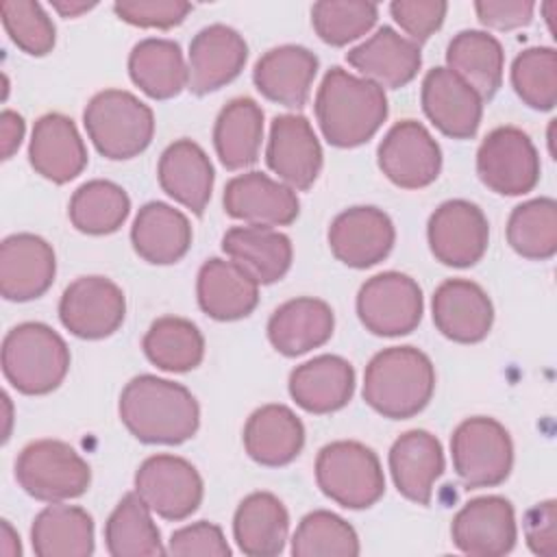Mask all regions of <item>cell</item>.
Returning <instances> with one entry per match:
<instances>
[{
	"label": "cell",
	"mask_w": 557,
	"mask_h": 557,
	"mask_svg": "<svg viewBox=\"0 0 557 557\" xmlns=\"http://www.w3.org/2000/svg\"><path fill=\"white\" fill-rule=\"evenodd\" d=\"M120 420L144 444H183L200 426L196 396L181 383L154 374L133 376L120 394Z\"/></svg>",
	"instance_id": "obj_1"
},
{
	"label": "cell",
	"mask_w": 557,
	"mask_h": 557,
	"mask_svg": "<svg viewBox=\"0 0 557 557\" xmlns=\"http://www.w3.org/2000/svg\"><path fill=\"white\" fill-rule=\"evenodd\" d=\"M315 117L324 139L337 148L366 144L387 117V96L370 78L331 67L315 94Z\"/></svg>",
	"instance_id": "obj_2"
},
{
	"label": "cell",
	"mask_w": 557,
	"mask_h": 557,
	"mask_svg": "<svg viewBox=\"0 0 557 557\" xmlns=\"http://www.w3.org/2000/svg\"><path fill=\"white\" fill-rule=\"evenodd\" d=\"M435 392V368L416 346L379 350L363 372V400L383 418L405 420L420 413Z\"/></svg>",
	"instance_id": "obj_3"
},
{
	"label": "cell",
	"mask_w": 557,
	"mask_h": 557,
	"mask_svg": "<svg viewBox=\"0 0 557 557\" xmlns=\"http://www.w3.org/2000/svg\"><path fill=\"white\" fill-rule=\"evenodd\" d=\"M70 370L65 339L44 322H22L2 339L4 379L26 396L57 389Z\"/></svg>",
	"instance_id": "obj_4"
},
{
	"label": "cell",
	"mask_w": 557,
	"mask_h": 557,
	"mask_svg": "<svg viewBox=\"0 0 557 557\" xmlns=\"http://www.w3.org/2000/svg\"><path fill=\"white\" fill-rule=\"evenodd\" d=\"M85 131L96 150L113 161L144 152L154 135V113L126 89L98 91L83 111Z\"/></svg>",
	"instance_id": "obj_5"
},
{
	"label": "cell",
	"mask_w": 557,
	"mask_h": 557,
	"mask_svg": "<svg viewBox=\"0 0 557 557\" xmlns=\"http://www.w3.org/2000/svg\"><path fill=\"white\" fill-rule=\"evenodd\" d=\"M315 481L326 498L346 509H368L385 494L376 453L355 440H337L320 448Z\"/></svg>",
	"instance_id": "obj_6"
},
{
	"label": "cell",
	"mask_w": 557,
	"mask_h": 557,
	"mask_svg": "<svg viewBox=\"0 0 557 557\" xmlns=\"http://www.w3.org/2000/svg\"><path fill=\"white\" fill-rule=\"evenodd\" d=\"M15 479L28 496L44 503H63L87 492L91 468L67 442L35 440L17 455Z\"/></svg>",
	"instance_id": "obj_7"
},
{
	"label": "cell",
	"mask_w": 557,
	"mask_h": 557,
	"mask_svg": "<svg viewBox=\"0 0 557 557\" xmlns=\"http://www.w3.org/2000/svg\"><path fill=\"white\" fill-rule=\"evenodd\" d=\"M453 470L470 487L500 485L513 466V444L509 431L494 418L474 416L457 424L450 435Z\"/></svg>",
	"instance_id": "obj_8"
},
{
	"label": "cell",
	"mask_w": 557,
	"mask_h": 557,
	"mask_svg": "<svg viewBox=\"0 0 557 557\" xmlns=\"http://www.w3.org/2000/svg\"><path fill=\"white\" fill-rule=\"evenodd\" d=\"M540 170L537 148L518 126H498L479 144L476 174L500 196L529 194L540 181Z\"/></svg>",
	"instance_id": "obj_9"
},
{
	"label": "cell",
	"mask_w": 557,
	"mask_h": 557,
	"mask_svg": "<svg viewBox=\"0 0 557 557\" xmlns=\"http://www.w3.org/2000/svg\"><path fill=\"white\" fill-rule=\"evenodd\" d=\"M422 311L420 285L409 274L396 270L370 276L357 294V315L374 335H407L420 324Z\"/></svg>",
	"instance_id": "obj_10"
},
{
	"label": "cell",
	"mask_w": 557,
	"mask_h": 557,
	"mask_svg": "<svg viewBox=\"0 0 557 557\" xmlns=\"http://www.w3.org/2000/svg\"><path fill=\"white\" fill-rule=\"evenodd\" d=\"M135 492L163 520H185L202 503V476L178 455L159 453L144 459L135 472Z\"/></svg>",
	"instance_id": "obj_11"
},
{
	"label": "cell",
	"mask_w": 557,
	"mask_h": 557,
	"mask_svg": "<svg viewBox=\"0 0 557 557\" xmlns=\"http://www.w3.org/2000/svg\"><path fill=\"white\" fill-rule=\"evenodd\" d=\"M126 315V298L117 283L107 276H78L59 300L61 324L81 339L113 335Z\"/></svg>",
	"instance_id": "obj_12"
},
{
	"label": "cell",
	"mask_w": 557,
	"mask_h": 557,
	"mask_svg": "<svg viewBox=\"0 0 557 557\" xmlns=\"http://www.w3.org/2000/svg\"><path fill=\"white\" fill-rule=\"evenodd\" d=\"M426 239L433 257L450 268H470L483 259L490 224L479 205L455 198L442 202L429 218Z\"/></svg>",
	"instance_id": "obj_13"
},
{
	"label": "cell",
	"mask_w": 557,
	"mask_h": 557,
	"mask_svg": "<svg viewBox=\"0 0 557 557\" xmlns=\"http://www.w3.org/2000/svg\"><path fill=\"white\" fill-rule=\"evenodd\" d=\"M381 172L403 189L431 185L442 170V148L418 120L396 122L379 144Z\"/></svg>",
	"instance_id": "obj_14"
},
{
	"label": "cell",
	"mask_w": 557,
	"mask_h": 557,
	"mask_svg": "<svg viewBox=\"0 0 557 557\" xmlns=\"http://www.w3.org/2000/svg\"><path fill=\"white\" fill-rule=\"evenodd\" d=\"M450 537L472 557L507 555L518 540L513 505L496 494L468 500L453 518Z\"/></svg>",
	"instance_id": "obj_15"
},
{
	"label": "cell",
	"mask_w": 557,
	"mask_h": 557,
	"mask_svg": "<svg viewBox=\"0 0 557 557\" xmlns=\"http://www.w3.org/2000/svg\"><path fill=\"white\" fill-rule=\"evenodd\" d=\"M392 218L372 205H357L337 213L329 226V248L348 268H370L394 248Z\"/></svg>",
	"instance_id": "obj_16"
},
{
	"label": "cell",
	"mask_w": 557,
	"mask_h": 557,
	"mask_svg": "<svg viewBox=\"0 0 557 557\" xmlns=\"http://www.w3.org/2000/svg\"><path fill=\"white\" fill-rule=\"evenodd\" d=\"M222 205L231 218L252 226H287L300 213L296 189L259 170L233 176L224 187Z\"/></svg>",
	"instance_id": "obj_17"
},
{
	"label": "cell",
	"mask_w": 557,
	"mask_h": 557,
	"mask_svg": "<svg viewBox=\"0 0 557 557\" xmlns=\"http://www.w3.org/2000/svg\"><path fill=\"white\" fill-rule=\"evenodd\" d=\"M268 168L292 189H309L322 170V146L311 122L300 113H283L272 120Z\"/></svg>",
	"instance_id": "obj_18"
},
{
	"label": "cell",
	"mask_w": 557,
	"mask_h": 557,
	"mask_svg": "<svg viewBox=\"0 0 557 557\" xmlns=\"http://www.w3.org/2000/svg\"><path fill=\"white\" fill-rule=\"evenodd\" d=\"M248 59L244 37L226 24H209L200 28L187 52V89L196 96L211 94L239 76Z\"/></svg>",
	"instance_id": "obj_19"
},
{
	"label": "cell",
	"mask_w": 557,
	"mask_h": 557,
	"mask_svg": "<svg viewBox=\"0 0 557 557\" xmlns=\"http://www.w3.org/2000/svg\"><path fill=\"white\" fill-rule=\"evenodd\" d=\"M420 100L426 117L453 139H470L483 117V98L453 70L437 65L422 78Z\"/></svg>",
	"instance_id": "obj_20"
},
{
	"label": "cell",
	"mask_w": 557,
	"mask_h": 557,
	"mask_svg": "<svg viewBox=\"0 0 557 557\" xmlns=\"http://www.w3.org/2000/svg\"><path fill=\"white\" fill-rule=\"evenodd\" d=\"M57 274L52 246L33 233H15L0 244V292L7 300L26 302L44 296Z\"/></svg>",
	"instance_id": "obj_21"
},
{
	"label": "cell",
	"mask_w": 557,
	"mask_h": 557,
	"mask_svg": "<svg viewBox=\"0 0 557 557\" xmlns=\"http://www.w3.org/2000/svg\"><path fill=\"white\" fill-rule=\"evenodd\" d=\"M433 324L459 344H476L487 337L494 322V305L487 292L468 278H446L431 300Z\"/></svg>",
	"instance_id": "obj_22"
},
{
	"label": "cell",
	"mask_w": 557,
	"mask_h": 557,
	"mask_svg": "<svg viewBox=\"0 0 557 557\" xmlns=\"http://www.w3.org/2000/svg\"><path fill=\"white\" fill-rule=\"evenodd\" d=\"M346 61L363 76L383 89H398L418 76L422 50L409 37H403L392 26L376 28L359 46L346 52Z\"/></svg>",
	"instance_id": "obj_23"
},
{
	"label": "cell",
	"mask_w": 557,
	"mask_h": 557,
	"mask_svg": "<svg viewBox=\"0 0 557 557\" xmlns=\"http://www.w3.org/2000/svg\"><path fill=\"white\" fill-rule=\"evenodd\" d=\"M318 65V57L309 48L283 44L270 48L257 59L252 81L268 100L289 109H300L311 94Z\"/></svg>",
	"instance_id": "obj_24"
},
{
	"label": "cell",
	"mask_w": 557,
	"mask_h": 557,
	"mask_svg": "<svg viewBox=\"0 0 557 557\" xmlns=\"http://www.w3.org/2000/svg\"><path fill=\"white\" fill-rule=\"evenodd\" d=\"M28 161L37 174L52 183L63 185L76 178L87 165V148L72 117L63 113L41 115L30 133Z\"/></svg>",
	"instance_id": "obj_25"
},
{
	"label": "cell",
	"mask_w": 557,
	"mask_h": 557,
	"mask_svg": "<svg viewBox=\"0 0 557 557\" xmlns=\"http://www.w3.org/2000/svg\"><path fill=\"white\" fill-rule=\"evenodd\" d=\"M200 309L220 322L246 318L259 302V283L233 259H207L196 278Z\"/></svg>",
	"instance_id": "obj_26"
},
{
	"label": "cell",
	"mask_w": 557,
	"mask_h": 557,
	"mask_svg": "<svg viewBox=\"0 0 557 557\" xmlns=\"http://www.w3.org/2000/svg\"><path fill=\"white\" fill-rule=\"evenodd\" d=\"M289 396L309 413H333L346 407L355 392V368L339 355H318L289 374Z\"/></svg>",
	"instance_id": "obj_27"
},
{
	"label": "cell",
	"mask_w": 557,
	"mask_h": 557,
	"mask_svg": "<svg viewBox=\"0 0 557 557\" xmlns=\"http://www.w3.org/2000/svg\"><path fill=\"white\" fill-rule=\"evenodd\" d=\"M335 329L329 302L300 296L278 305L268 320V339L285 357H298L326 344Z\"/></svg>",
	"instance_id": "obj_28"
},
{
	"label": "cell",
	"mask_w": 557,
	"mask_h": 557,
	"mask_svg": "<svg viewBox=\"0 0 557 557\" xmlns=\"http://www.w3.org/2000/svg\"><path fill=\"white\" fill-rule=\"evenodd\" d=\"M389 472L396 490L418 505H429L433 485L444 472V450L440 440L424 431H405L389 448Z\"/></svg>",
	"instance_id": "obj_29"
},
{
	"label": "cell",
	"mask_w": 557,
	"mask_h": 557,
	"mask_svg": "<svg viewBox=\"0 0 557 557\" xmlns=\"http://www.w3.org/2000/svg\"><path fill=\"white\" fill-rule=\"evenodd\" d=\"M157 178L161 189L194 211L202 215L211 200L215 172L207 152L191 139L183 137L172 141L159 157Z\"/></svg>",
	"instance_id": "obj_30"
},
{
	"label": "cell",
	"mask_w": 557,
	"mask_h": 557,
	"mask_svg": "<svg viewBox=\"0 0 557 557\" xmlns=\"http://www.w3.org/2000/svg\"><path fill=\"white\" fill-rule=\"evenodd\" d=\"M131 244L144 261L170 265L187 255L191 246V224L181 209L150 200L139 207L133 220Z\"/></svg>",
	"instance_id": "obj_31"
},
{
	"label": "cell",
	"mask_w": 557,
	"mask_h": 557,
	"mask_svg": "<svg viewBox=\"0 0 557 557\" xmlns=\"http://www.w3.org/2000/svg\"><path fill=\"white\" fill-rule=\"evenodd\" d=\"M242 440L252 461L278 468L300 455L305 446V426L289 407L270 403L250 413Z\"/></svg>",
	"instance_id": "obj_32"
},
{
	"label": "cell",
	"mask_w": 557,
	"mask_h": 557,
	"mask_svg": "<svg viewBox=\"0 0 557 557\" xmlns=\"http://www.w3.org/2000/svg\"><path fill=\"white\" fill-rule=\"evenodd\" d=\"M222 250L259 285L283 278L292 265V239L272 226H233L222 235Z\"/></svg>",
	"instance_id": "obj_33"
},
{
	"label": "cell",
	"mask_w": 557,
	"mask_h": 557,
	"mask_svg": "<svg viewBox=\"0 0 557 557\" xmlns=\"http://www.w3.org/2000/svg\"><path fill=\"white\" fill-rule=\"evenodd\" d=\"M289 533V513L272 492H252L235 509L233 537L244 555L274 557L283 553Z\"/></svg>",
	"instance_id": "obj_34"
},
{
	"label": "cell",
	"mask_w": 557,
	"mask_h": 557,
	"mask_svg": "<svg viewBox=\"0 0 557 557\" xmlns=\"http://www.w3.org/2000/svg\"><path fill=\"white\" fill-rule=\"evenodd\" d=\"M131 81L150 98L168 100L178 96L189 81L187 63L174 39L146 37L128 54Z\"/></svg>",
	"instance_id": "obj_35"
},
{
	"label": "cell",
	"mask_w": 557,
	"mask_h": 557,
	"mask_svg": "<svg viewBox=\"0 0 557 557\" xmlns=\"http://www.w3.org/2000/svg\"><path fill=\"white\" fill-rule=\"evenodd\" d=\"M263 109L248 96L228 100L213 124V146L226 170H244L259 159Z\"/></svg>",
	"instance_id": "obj_36"
},
{
	"label": "cell",
	"mask_w": 557,
	"mask_h": 557,
	"mask_svg": "<svg viewBox=\"0 0 557 557\" xmlns=\"http://www.w3.org/2000/svg\"><path fill=\"white\" fill-rule=\"evenodd\" d=\"M30 544L39 557H89L94 518L78 505L50 503L33 520Z\"/></svg>",
	"instance_id": "obj_37"
},
{
	"label": "cell",
	"mask_w": 557,
	"mask_h": 557,
	"mask_svg": "<svg viewBox=\"0 0 557 557\" xmlns=\"http://www.w3.org/2000/svg\"><path fill=\"white\" fill-rule=\"evenodd\" d=\"M446 67L461 76L481 98L490 100L500 83L505 70V52L500 41L487 30H459L446 48Z\"/></svg>",
	"instance_id": "obj_38"
},
{
	"label": "cell",
	"mask_w": 557,
	"mask_h": 557,
	"mask_svg": "<svg viewBox=\"0 0 557 557\" xmlns=\"http://www.w3.org/2000/svg\"><path fill=\"white\" fill-rule=\"evenodd\" d=\"M104 544L113 557H152L165 553L152 509L137 492L124 494L113 507L104 522Z\"/></svg>",
	"instance_id": "obj_39"
},
{
	"label": "cell",
	"mask_w": 557,
	"mask_h": 557,
	"mask_svg": "<svg viewBox=\"0 0 557 557\" xmlns=\"http://www.w3.org/2000/svg\"><path fill=\"white\" fill-rule=\"evenodd\" d=\"M141 348L157 368L165 372H189L205 357V337L191 320L163 315L148 326Z\"/></svg>",
	"instance_id": "obj_40"
},
{
	"label": "cell",
	"mask_w": 557,
	"mask_h": 557,
	"mask_svg": "<svg viewBox=\"0 0 557 557\" xmlns=\"http://www.w3.org/2000/svg\"><path fill=\"white\" fill-rule=\"evenodd\" d=\"M128 211L131 198L124 187L104 178L83 183L67 205L72 226L85 235L115 233L126 222Z\"/></svg>",
	"instance_id": "obj_41"
},
{
	"label": "cell",
	"mask_w": 557,
	"mask_h": 557,
	"mask_svg": "<svg viewBox=\"0 0 557 557\" xmlns=\"http://www.w3.org/2000/svg\"><path fill=\"white\" fill-rule=\"evenodd\" d=\"M507 242L524 259H550L557 252V202L540 196L513 207L507 220Z\"/></svg>",
	"instance_id": "obj_42"
},
{
	"label": "cell",
	"mask_w": 557,
	"mask_h": 557,
	"mask_svg": "<svg viewBox=\"0 0 557 557\" xmlns=\"http://www.w3.org/2000/svg\"><path fill=\"white\" fill-rule=\"evenodd\" d=\"M296 557H355L359 555L357 531L329 509L309 511L292 535Z\"/></svg>",
	"instance_id": "obj_43"
},
{
	"label": "cell",
	"mask_w": 557,
	"mask_h": 557,
	"mask_svg": "<svg viewBox=\"0 0 557 557\" xmlns=\"http://www.w3.org/2000/svg\"><path fill=\"white\" fill-rule=\"evenodd\" d=\"M511 85L518 98L537 111L557 102V52L550 46L524 48L511 63Z\"/></svg>",
	"instance_id": "obj_44"
},
{
	"label": "cell",
	"mask_w": 557,
	"mask_h": 557,
	"mask_svg": "<svg viewBox=\"0 0 557 557\" xmlns=\"http://www.w3.org/2000/svg\"><path fill=\"white\" fill-rule=\"evenodd\" d=\"M379 17V7L363 0H322L311 7V26L329 46L363 37Z\"/></svg>",
	"instance_id": "obj_45"
},
{
	"label": "cell",
	"mask_w": 557,
	"mask_h": 557,
	"mask_svg": "<svg viewBox=\"0 0 557 557\" xmlns=\"http://www.w3.org/2000/svg\"><path fill=\"white\" fill-rule=\"evenodd\" d=\"M2 26L11 41L30 57H44L54 48L57 30L39 2L4 0L0 2Z\"/></svg>",
	"instance_id": "obj_46"
},
{
	"label": "cell",
	"mask_w": 557,
	"mask_h": 557,
	"mask_svg": "<svg viewBox=\"0 0 557 557\" xmlns=\"http://www.w3.org/2000/svg\"><path fill=\"white\" fill-rule=\"evenodd\" d=\"M113 11L120 20L141 28H172L178 26L191 11L183 0H117Z\"/></svg>",
	"instance_id": "obj_47"
},
{
	"label": "cell",
	"mask_w": 557,
	"mask_h": 557,
	"mask_svg": "<svg viewBox=\"0 0 557 557\" xmlns=\"http://www.w3.org/2000/svg\"><path fill=\"white\" fill-rule=\"evenodd\" d=\"M448 4L444 0H394L389 13L394 22L418 46L426 41L444 24Z\"/></svg>",
	"instance_id": "obj_48"
},
{
	"label": "cell",
	"mask_w": 557,
	"mask_h": 557,
	"mask_svg": "<svg viewBox=\"0 0 557 557\" xmlns=\"http://www.w3.org/2000/svg\"><path fill=\"white\" fill-rule=\"evenodd\" d=\"M165 553L176 557H228L231 546L218 524L200 520L176 529L168 540Z\"/></svg>",
	"instance_id": "obj_49"
},
{
	"label": "cell",
	"mask_w": 557,
	"mask_h": 557,
	"mask_svg": "<svg viewBox=\"0 0 557 557\" xmlns=\"http://www.w3.org/2000/svg\"><path fill=\"white\" fill-rule=\"evenodd\" d=\"M522 531L531 553L540 557H557V500L548 498L527 509Z\"/></svg>",
	"instance_id": "obj_50"
},
{
	"label": "cell",
	"mask_w": 557,
	"mask_h": 557,
	"mask_svg": "<svg viewBox=\"0 0 557 557\" xmlns=\"http://www.w3.org/2000/svg\"><path fill=\"white\" fill-rule=\"evenodd\" d=\"M476 17L483 26L496 30H513L533 20L535 2L531 0H479L474 2Z\"/></svg>",
	"instance_id": "obj_51"
},
{
	"label": "cell",
	"mask_w": 557,
	"mask_h": 557,
	"mask_svg": "<svg viewBox=\"0 0 557 557\" xmlns=\"http://www.w3.org/2000/svg\"><path fill=\"white\" fill-rule=\"evenodd\" d=\"M24 131H26V124H24V117L13 111V109H4L2 115H0V144H2V159H11L22 139H24Z\"/></svg>",
	"instance_id": "obj_52"
},
{
	"label": "cell",
	"mask_w": 557,
	"mask_h": 557,
	"mask_svg": "<svg viewBox=\"0 0 557 557\" xmlns=\"http://www.w3.org/2000/svg\"><path fill=\"white\" fill-rule=\"evenodd\" d=\"M0 553L4 557H17L22 555V544H20V535L13 531V527L9 524V520L0 522Z\"/></svg>",
	"instance_id": "obj_53"
},
{
	"label": "cell",
	"mask_w": 557,
	"mask_h": 557,
	"mask_svg": "<svg viewBox=\"0 0 557 557\" xmlns=\"http://www.w3.org/2000/svg\"><path fill=\"white\" fill-rule=\"evenodd\" d=\"M50 4L63 17H76V15H81V13H85V11L96 7V2H85V0H52Z\"/></svg>",
	"instance_id": "obj_54"
},
{
	"label": "cell",
	"mask_w": 557,
	"mask_h": 557,
	"mask_svg": "<svg viewBox=\"0 0 557 557\" xmlns=\"http://www.w3.org/2000/svg\"><path fill=\"white\" fill-rule=\"evenodd\" d=\"M2 405H4V433H2V440L7 442L9 435H11V420H13V407H11V398H9L7 392L2 394Z\"/></svg>",
	"instance_id": "obj_55"
}]
</instances>
